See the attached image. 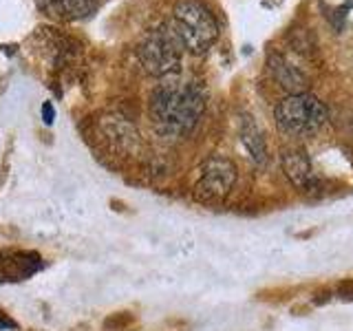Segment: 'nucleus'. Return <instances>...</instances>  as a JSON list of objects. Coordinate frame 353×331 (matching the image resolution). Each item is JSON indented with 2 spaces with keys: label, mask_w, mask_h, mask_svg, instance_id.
Returning a JSON list of instances; mask_svg holds the SVG:
<instances>
[{
  "label": "nucleus",
  "mask_w": 353,
  "mask_h": 331,
  "mask_svg": "<svg viewBox=\"0 0 353 331\" xmlns=\"http://www.w3.org/2000/svg\"><path fill=\"white\" fill-rule=\"evenodd\" d=\"M172 29L183 42V47L194 55L208 53L219 40L216 18L205 5L196 3V0H183L174 7Z\"/></svg>",
  "instance_id": "obj_4"
},
{
  "label": "nucleus",
  "mask_w": 353,
  "mask_h": 331,
  "mask_svg": "<svg viewBox=\"0 0 353 331\" xmlns=\"http://www.w3.org/2000/svg\"><path fill=\"white\" fill-rule=\"evenodd\" d=\"M351 137H353V121H351Z\"/></svg>",
  "instance_id": "obj_11"
},
{
  "label": "nucleus",
  "mask_w": 353,
  "mask_h": 331,
  "mask_svg": "<svg viewBox=\"0 0 353 331\" xmlns=\"http://www.w3.org/2000/svg\"><path fill=\"white\" fill-rule=\"evenodd\" d=\"M239 132H241V141H243V146H245L250 159L254 163L263 166L265 161H268V143H265L263 130L259 128L256 119H254V117H243Z\"/></svg>",
  "instance_id": "obj_9"
},
{
  "label": "nucleus",
  "mask_w": 353,
  "mask_h": 331,
  "mask_svg": "<svg viewBox=\"0 0 353 331\" xmlns=\"http://www.w3.org/2000/svg\"><path fill=\"white\" fill-rule=\"evenodd\" d=\"M281 166H283V172L285 177L290 179V183L298 190H309L316 181V174H314V166L309 154L301 148H290L281 154Z\"/></svg>",
  "instance_id": "obj_6"
},
{
  "label": "nucleus",
  "mask_w": 353,
  "mask_h": 331,
  "mask_svg": "<svg viewBox=\"0 0 353 331\" xmlns=\"http://www.w3.org/2000/svg\"><path fill=\"white\" fill-rule=\"evenodd\" d=\"M276 126L287 137H309L327 124L329 110L312 93H294L283 97L274 108Z\"/></svg>",
  "instance_id": "obj_2"
},
{
  "label": "nucleus",
  "mask_w": 353,
  "mask_h": 331,
  "mask_svg": "<svg viewBox=\"0 0 353 331\" xmlns=\"http://www.w3.org/2000/svg\"><path fill=\"white\" fill-rule=\"evenodd\" d=\"M183 42L168 22L150 29L137 47V58L143 71L154 77H170L179 73L183 60Z\"/></svg>",
  "instance_id": "obj_3"
},
{
  "label": "nucleus",
  "mask_w": 353,
  "mask_h": 331,
  "mask_svg": "<svg viewBox=\"0 0 353 331\" xmlns=\"http://www.w3.org/2000/svg\"><path fill=\"white\" fill-rule=\"evenodd\" d=\"M236 177L239 174L234 161L223 157V154H212L199 168L196 192L205 199H212V201H223L234 190Z\"/></svg>",
  "instance_id": "obj_5"
},
{
  "label": "nucleus",
  "mask_w": 353,
  "mask_h": 331,
  "mask_svg": "<svg viewBox=\"0 0 353 331\" xmlns=\"http://www.w3.org/2000/svg\"><path fill=\"white\" fill-rule=\"evenodd\" d=\"M270 69L274 73V80L279 82V86H283L285 91H290V95L294 93H307V77L305 73L298 69V66H294L287 58H283V55L274 53L270 58Z\"/></svg>",
  "instance_id": "obj_7"
},
{
  "label": "nucleus",
  "mask_w": 353,
  "mask_h": 331,
  "mask_svg": "<svg viewBox=\"0 0 353 331\" xmlns=\"http://www.w3.org/2000/svg\"><path fill=\"white\" fill-rule=\"evenodd\" d=\"M42 113H44V121H47V124H51L53 121V108H51V104H44V108H42Z\"/></svg>",
  "instance_id": "obj_10"
},
{
  "label": "nucleus",
  "mask_w": 353,
  "mask_h": 331,
  "mask_svg": "<svg viewBox=\"0 0 353 331\" xmlns=\"http://www.w3.org/2000/svg\"><path fill=\"white\" fill-rule=\"evenodd\" d=\"M205 110V95L196 82H168L152 91L148 113L154 128L168 137L192 132Z\"/></svg>",
  "instance_id": "obj_1"
},
{
  "label": "nucleus",
  "mask_w": 353,
  "mask_h": 331,
  "mask_svg": "<svg viewBox=\"0 0 353 331\" xmlns=\"http://www.w3.org/2000/svg\"><path fill=\"white\" fill-rule=\"evenodd\" d=\"M42 11L60 20H82L91 16L97 0H36Z\"/></svg>",
  "instance_id": "obj_8"
}]
</instances>
